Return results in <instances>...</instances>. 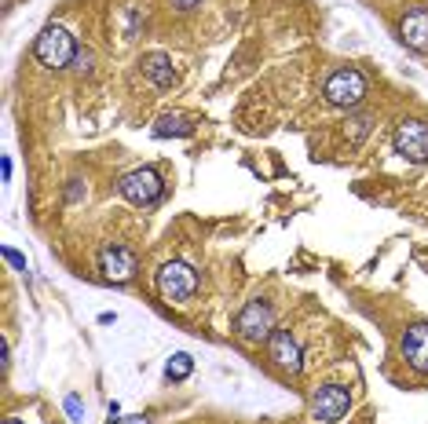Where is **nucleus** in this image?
Returning a JSON list of instances; mask_svg holds the SVG:
<instances>
[{
	"instance_id": "obj_8",
	"label": "nucleus",
	"mask_w": 428,
	"mask_h": 424,
	"mask_svg": "<svg viewBox=\"0 0 428 424\" xmlns=\"http://www.w3.org/2000/svg\"><path fill=\"white\" fill-rule=\"evenodd\" d=\"M136 267H139V260L129 246H106L99 253V271H103L106 282H129L136 274Z\"/></svg>"
},
{
	"instance_id": "obj_4",
	"label": "nucleus",
	"mask_w": 428,
	"mask_h": 424,
	"mask_svg": "<svg viewBox=\"0 0 428 424\" xmlns=\"http://www.w3.org/2000/svg\"><path fill=\"white\" fill-rule=\"evenodd\" d=\"M234 333L245 340V344H264L267 337L275 333V315L264 300H249L242 311L234 315Z\"/></svg>"
},
{
	"instance_id": "obj_17",
	"label": "nucleus",
	"mask_w": 428,
	"mask_h": 424,
	"mask_svg": "<svg viewBox=\"0 0 428 424\" xmlns=\"http://www.w3.org/2000/svg\"><path fill=\"white\" fill-rule=\"evenodd\" d=\"M0 253H4V260H8V264H11L15 271H19V274H29V264H26V256H22L19 249H11V246H4V249H0Z\"/></svg>"
},
{
	"instance_id": "obj_1",
	"label": "nucleus",
	"mask_w": 428,
	"mask_h": 424,
	"mask_svg": "<svg viewBox=\"0 0 428 424\" xmlns=\"http://www.w3.org/2000/svg\"><path fill=\"white\" fill-rule=\"evenodd\" d=\"M34 55H37L41 66H48V70H62V66H70L73 55H77L73 34H70L66 26H59V22L44 26V29H41V37H37V44H34Z\"/></svg>"
},
{
	"instance_id": "obj_16",
	"label": "nucleus",
	"mask_w": 428,
	"mask_h": 424,
	"mask_svg": "<svg viewBox=\"0 0 428 424\" xmlns=\"http://www.w3.org/2000/svg\"><path fill=\"white\" fill-rule=\"evenodd\" d=\"M62 410H66V417H70L73 424L85 421V406H81V399H77V395H66V399H62Z\"/></svg>"
},
{
	"instance_id": "obj_21",
	"label": "nucleus",
	"mask_w": 428,
	"mask_h": 424,
	"mask_svg": "<svg viewBox=\"0 0 428 424\" xmlns=\"http://www.w3.org/2000/svg\"><path fill=\"white\" fill-rule=\"evenodd\" d=\"M114 424H150V421H147V417H143V414H139V417H117Z\"/></svg>"
},
{
	"instance_id": "obj_5",
	"label": "nucleus",
	"mask_w": 428,
	"mask_h": 424,
	"mask_svg": "<svg viewBox=\"0 0 428 424\" xmlns=\"http://www.w3.org/2000/svg\"><path fill=\"white\" fill-rule=\"evenodd\" d=\"M348 410H352V391L344 384H322L311 391V417L322 421V424H333L341 421Z\"/></svg>"
},
{
	"instance_id": "obj_13",
	"label": "nucleus",
	"mask_w": 428,
	"mask_h": 424,
	"mask_svg": "<svg viewBox=\"0 0 428 424\" xmlns=\"http://www.w3.org/2000/svg\"><path fill=\"white\" fill-rule=\"evenodd\" d=\"M190 132H194V125H190V118H183V113H162V118H157V125H154V136H157V139H169V136L183 139V136H190Z\"/></svg>"
},
{
	"instance_id": "obj_22",
	"label": "nucleus",
	"mask_w": 428,
	"mask_h": 424,
	"mask_svg": "<svg viewBox=\"0 0 428 424\" xmlns=\"http://www.w3.org/2000/svg\"><path fill=\"white\" fill-rule=\"evenodd\" d=\"M4 424H22V421H19V417H8V421H4Z\"/></svg>"
},
{
	"instance_id": "obj_11",
	"label": "nucleus",
	"mask_w": 428,
	"mask_h": 424,
	"mask_svg": "<svg viewBox=\"0 0 428 424\" xmlns=\"http://www.w3.org/2000/svg\"><path fill=\"white\" fill-rule=\"evenodd\" d=\"M399 34H403V41L414 48V52H428V8L406 11L403 22H399Z\"/></svg>"
},
{
	"instance_id": "obj_12",
	"label": "nucleus",
	"mask_w": 428,
	"mask_h": 424,
	"mask_svg": "<svg viewBox=\"0 0 428 424\" xmlns=\"http://www.w3.org/2000/svg\"><path fill=\"white\" fill-rule=\"evenodd\" d=\"M143 73H147V80L154 88H172L176 85V70H172V59L165 52H150V55H143Z\"/></svg>"
},
{
	"instance_id": "obj_20",
	"label": "nucleus",
	"mask_w": 428,
	"mask_h": 424,
	"mask_svg": "<svg viewBox=\"0 0 428 424\" xmlns=\"http://www.w3.org/2000/svg\"><path fill=\"white\" fill-rule=\"evenodd\" d=\"M201 4V0H172V8H176V11H190V8H198Z\"/></svg>"
},
{
	"instance_id": "obj_15",
	"label": "nucleus",
	"mask_w": 428,
	"mask_h": 424,
	"mask_svg": "<svg viewBox=\"0 0 428 424\" xmlns=\"http://www.w3.org/2000/svg\"><path fill=\"white\" fill-rule=\"evenodd\" d=\"M370 128H373V118H370V113H355V118L344 121V136H348V143H362Z\"/></svg>"
},
{
	"instance_id": "obj_9",
	"label": "nucleus",
	"mask_w": 428,
	"mask_h": 424,
	"mask_svg": "<svg viewBox=\"0 0 428 424\" xmlns=\"http://www.w3.org/2000/svg\"><path fill=\"white\" fill-rule=\"evenodd\" d=\"M267 355H271V362L285 373H297L304 369V358H300V348H297V340L290 337V330H275L271 337H267Z\"/></svg>"
},
{
	"instance_id": "obj_6",
	"label": "nucleus",
	"mask_w": 428,
	"mask_h": 424,
	"mask_svg": "<svg viewBox=\"0 0 428 424\" xmlns=\"http://www.w3.org/2000/svg\"><path fill=\"white\" fill-rule=\"evenodd\" d=\"M117 190H121V198L132 202V205H154L157 198H162L165 183L154 169H132L129 176H121Z\"/></svg>"
},
{
	"instance_id": "obj_14",
	"label": "nucleus",
	"mask_w": 428,
	"mask_h": 424,
	"mask_svg": "<svg viewBox=\"0 0 428 424\" xmlns=\"http://www.w3.org/2000/svg\"><path fill=\"white\" fill-rule=\"evenodd\" d=\"M190 369H194V358H190L187 351H176V355L165 362V377H169V381H187Z\"/></svg>"
},
{
	"instance_id": "obj_7",
	"label": "nucleus",
	"mask_w": 428,
	"mask_h": 424,
	"mask_svg": "<svg viewBox=\"0 0 428 424\" xmlns=\"http://www.w3.org/2000/svg\"><path fill=\"white\" fill-rule=\"evenodd\" d=\"M395 154H403L406 161H414V165H428V125L425 121H399L395 128Z\"/></svg>"
},
{
	"instance_id": "obj_18",
	"label": "nucleus",
	"mask_w": 428,
	"mask_h": 424,
	"mask_svg": "<svg viewBox=\"0 0 428 424\" xmlns=\"http://www.w3.org/2000/svg\"><path fill=\"white\" fill-rule=\"evenodd\" d=\"M92 62H95V55H92L88 48H85V52H77V55H73V62H70V66H73L77 73H88V70H92Z\"/></svg>"
},
{
	"instance_id": "obj_2",
	"label": "nucleus",
	"mask_w": 428,
	"mask_h": 424,
	"mask_svg": "<svg viewBox=\"0 0 428 424\" xmlns=\"http://www.w3.org/2000/svg\"><path fill=\"white\" fill-rule=\"evenodd\" d=\"M157 292H162L165 304H190L198 292V274L183 260H169L157 271Z\"/></svg>"
},
{
	"instance_id": "obj_10",
	"label": "nucleus",
	"mask_w": 428,
	"mask_h": 424,
	"mask_svg": "<svg viewBox=\"0 0 428 424\" xmlns=\"http://www.w3.org/2000/svg\"><path fill=\"white\" fill-rule=\"evenodd\" d=\"M403 358L418 373H425V377H428V325L425 322L410 325V330L403 333Z\"/></svg>"
},
{
	"instance_id": "obj_19",
	"label": "nucleus",
	"mask_w": 428,
	"mask_h": 424,
	"mask_svg": "<svg viewBox=\"0 0 428 424\" xmlns=\"http://www.w3.org/2000/svg\"><path fill=\"white\" fill-rule=\"evenodd\" d=\"M66 198H70V202H77V198H81V179H70V190H66Z\"/></svg>"
},
{
	"instance_id": "obj_3",
	"label": "nucleus",
	"mask_w": 428,
	"mask_h": 424,
	"mask_svg": "<svg viewBox=\"0 0 428 424\" xmlns=\"http://www.w3.org/2000/svg\"><path fill=\"white\" fill-rule=\"evenodd\" d=\"M322 95H326L329 106L352 110V106H359L362 99H366V77H362L359 70H352V66H341V70H333L326 77Z\"/></svg>"
}]
</instances>
